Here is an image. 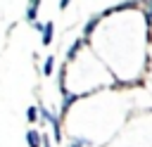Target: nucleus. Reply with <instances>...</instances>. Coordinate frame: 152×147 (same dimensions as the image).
<instances>
[{
  "mask_svg": "<svg viewBox=\"0 0 152 147\" xmlns=\"http://www.w3.org/2000/svg\"><path fill=\"white\" fill-rule=\"evenodd\" d=\"M38 7H40V0H28V7H26V21H36V14H38Z\"/></svg>",
  "mask_w": 152,
  "mask_h": 147,
  "instance_id": "obj_1",
  "label": "nucleus"
},
{
  "mask_svg": "<svg viewBox=\"0 0 152 147\" xmlns=\"http://www.w3.org/2000/svg\"><path fill=\"white\" fill-rule=\"evenodd\" d=\"M26 119H28V123H33V121L38 119V107H33V104H31V107L26 109Z\"/></svg>",
  "mask_w": 152,
  "mask_h": 147,
  "instance_id": "obj_4",
  "label": "nucleus"
},
{
  "mask_svg": "<svg viewBox=\"0 0 152 147\" xmlns=\"http://www.w3.org/2000/svg\"><path fill=\"white\" fill-rule=\"evenodd\" d=\"M52 33H55V24H52V21H48V24L43 26V45H50Z\"/></svg>",
  "mask_w": 152,
  "mask_h": 147,
  "instance_id": "obj_3",
  "label": "nucleus"
},
{
  "mask_svg": "<svg viewBox=\"0 0 152 147\" xmlns=\"http://www.w3.org/2000/svg\"><path fill=\"white\" fill-rule=\"evenodd\" d=\"M26 142H28V147H40L43 145V135L38 130H28L26 133Z\"/></svg>",
  "mask_w": 152,
  "mask_h": 147,
  "instance_id": "obj_2",
  "label": "nucleus"
},
{
  "mask_svg": "<svg viewBox=\"0 0 152 147\" xmlns=\"http://www.w3.org/2000/svg\"><path fill=\"white\" fill-rule=\"evenodd\" d=\"M52 69H55V59H52V57H48V59H45V66H43V74H45V76H50V74H52Z\"/></svg>",
  "mask_w": 152,
  "mask_h": 147,
  "instance_id": "obj_5",
  "label": "nucleus"
},
{
  "mask_svg": "<svg viewBox=\"0 0 152 147\" xmlns=\"http://www.w3.org/2000/svg\"><path fill=\"white\" fill-rule=\"evenodd\" d=\"M78 47H81V40H76V43H74V47L69 50V57H74V55L78 52Z\"/></svg>",
  "mask_w": 152,
  "mask_h": 147,
  "instance_id": "obj_7",
  "label": "nucleus"
},
{
  "mask_svg": "<svg viewBox=\"0 0 152 147\" xmlns=\"http://www.w3.org/2000/svg\"><path fill=\"white\" fill-rule=\"evenodd\" d=\"M95 24H97V17H95V19H90V21L86 24V36H88V33L93 31V26H95Z\"/></svg>",
  "mask_w": 152,
  "mask_h": 147,
  "instance_id": "obj_6",
  "label": "nucleus"
},
{
  "mask_svg": "<svg viewBox=\"0 0 152 147\" xmlns=\"http://www.w3.org/2000/svg\"><path fill=\"white\" fill-rule=\"evenodd\" d=\"M69 2H71V0H59V9H64V7L69 5Z\"/></svg>",
  "mask_w": 152,
  "mask_h": 147,
  "instance_id": "obj_8",
  "label": "nucleus"
}]
</instances>
